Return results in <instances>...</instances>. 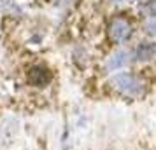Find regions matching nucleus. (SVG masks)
Masks as SVG:
<instances>
[{
  "mask_svg": "<svg viewBox=\"0 0 156 150\" xmlns=\"http://www.w3.org/2000/svg\"><path fill=\"white\" fill-rule=\"evenodd\" d=\"M28 80L34 86H46L51 80V75H49V72L46 68H42V66H34L28 73Z\"/></svg>",
  "mask_w": 156,
  "mask_h": 150,
  "instance_id": "nucleus-4",
  "label": "nucleus"
},
{
  "mask_svg": "<svg viewBox=\"0 0 156 150\" xmlns=\"http://www.w3.org/2000/svg\"><path fill=\"white\" fill-rule=\"evenodd\" d=\"M144 30H146L147 35L156 38V18H149L147 21L144 23Z\"/></svg>",
  "mask_w": 156,
  "mask_h": 150,
  "instance_id": "nucleus-6",
  "label": "nucleus"
},
{
  "mask_svg": "<svg viewBox=\"0 0 156 150\" xmlns=\"http://www.w3.org/2000/svg\"><path fill=\"white\" fill-rule=\"evenodd\" d=\"M132 61V54L130 51H116L114 54H111V58L105 61V70L107 72H114L119 70V68H125L128 63Z\"/></svg>",
  "mask_w": 156,
  "mask_h": 150,
  "instance_id": "nucleus-3",
  "label": "nucleus"
},
{
  "mask_svg": "<svg viewBox=\"0 0 156 150\" xmlns=\"http://www.w3.org/2000/svg\"><path fill=\"white\" fill-rule=\"evenodd\" d=\"M109 37L116 44H121L132 37V25L125 18H116L109 25Z\"/></svg>",
  "mask_w": 156,
  "mask_h": 150,
  "instance_id": "nucleus-2",
  "label": "nucleus"
},
{
  "mask_svg": "<svg viewBox=\"0 0 156 150\" xmlns=\"http://www.w3.org/2000/svg\"><path fill=\"white\" fill-rule=\"evenodd\" d=\"M156 54V44L154 42H142L137 45V51H135V58L137 61H149L153 59Z\"/></svg>",
  "mask_w": 156,
  "mask_h": 150,
  "instance_id": "nucleus-5",
  "label": "nucleus"
},
{
  "mask_svg": "<svg viewBox=\"0 0 156 150\" xmlns=\"http://www.w3.org/2000/svg\"><path fill=\"white\" fill-rule=\"evenodd\" d=\"M142 11H144L147 16H153V18H154V16H156V2H149Z\"/></svg>",
  "mask_w": 156,
  "mask_h": 150,
  "instance_id": "nucleus-7",
  "label": "nucleus"
},
{
  "mask_svg": "<svg viewBox=\"0 0 156 150\" xmlns=\"http://www.w3.org/2000/svg\"><path fill=\"white\" fill-rule=\"evenodd\" d=\"M111 86L125 96H140L144 93V82L133 73H118L111 79Z\"/></svg>",
  "mask_w": 156,
  "mask_h": 150,
  "instance_id": "nucleus-1",
  "label": "nucleus"
},
{
  "mask_svg": "<svg viewBox=\"0 0 156 150\" xmlns=\"http://www.w3.org/2000/svg\"><path fill=\"white\" fill-rule=\"evenodd\" d=\"M114 4H125V2H130V0H112Z\"/></svg>",
  "mask_w": 156,
  "mask_h": 150,
  "instance_id": "nucleus-8",
  "label": "nucleus"
}]
</instances>
